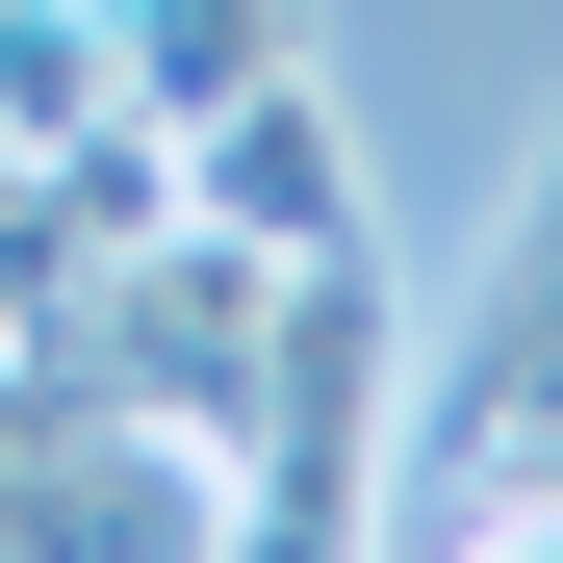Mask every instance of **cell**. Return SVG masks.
<instances>
[{"instance_id":"obj_5","label":"cell","mask_w":563,"mask_h":563,"mask_svg":"<svg viewBox=\"0 0 563 563\" xmlns=\"http://www.w3.org/2000/svg\"><path fill=\"white\" fill-rule=\"evenodd\" d=\"M103 52H129L154 129H206V103H256V77H308V0H103Z\"/></svg>"},{"instance_id":"obj_2","label":"cell","mask_w":563,"mask_h":563,"mask_svg":"<svg viewBox=\"0 0 563 563\" xmlns=\"http://www.w3.org/2000/svg\"><path fill=\"white\" fill-rule=\"evenodd\" d=\"M435 487H410V538H563V179L512 206V282H487V333H461V385H435Z\"/></svg>"},{"instance_id":"obj_1","label":"cell","mask_w":563,"mask_h":563,"mask_svg":"<svg viewBox=\"0 0 563 563\" xmlns=\"http://www.w3.org/2000/svg\"><path fill=\"white\" fill-rule=\"evenodd\" d=\"M231 538H282V563L385 538V231L282 256V333H256V435H231Z\"/></svg>"},{"instance_id":"obj_3","label":"cell","mask_w":563,"mask_h":563,"mask_svg":"<svg viewBox=\"0 0 563 563\" xmlns=\"http://www.w3.org/2000/svg\"><path fill=\"white\" fill-rule=\"evenodd\" d=\"M206 563L231 538V487H206V435H154V410H103V385H52L26 333H0V563Z\"/></svg>"},{"instance_id":"obj_4","label":"cell","mask_w":563,"mask_h":563,"mask_svg":"<svg viewBox=\"0 0 563 563\" xmlns=\"http://www.w3.org/2000/svg\"><path fill=\"white\" fill-rule=\"evenodd\" d=\"M179 206H206V231H256V256H333V231H358V154H333V103H308V77H256V103H206V129H179Z\"/></svg>"}]
</instances>
